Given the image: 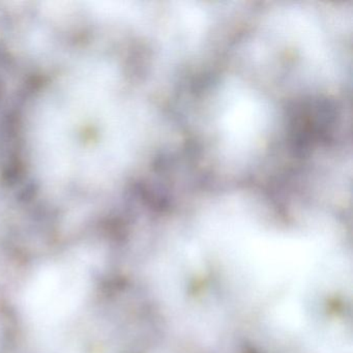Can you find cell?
I'll list each match as a JSON object with an SVG mask.
<instances>
[{"label": "cell", "mask_w": 353, "mask_h": 353, "mask_svg": "<svg viewBox=\"0 0 353 353\" xmlns=\"http://www.w3.org/2000/svg\"><path fill=\"white\" fill-rule=\"evenodd\" d=\"M34 291V303H40L44 301L43 305L38 311L44 312V315L48 316L51 309L54 312H63L69 309L74 301L77 299L83 287L82 276L75 270L69 268H57L42 276Z\"/></svg>", "instance_id": "1"}]
</instances>
